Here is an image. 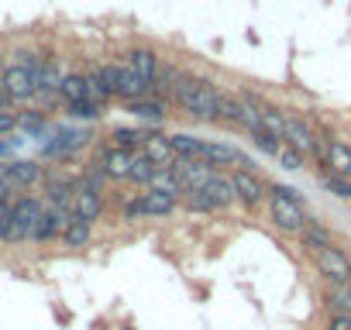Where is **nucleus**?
<instances>
[{"mask_svg":"<svg viewBox=\"0 0 351 330\" xmlns=\"http://www.w3.org/2000/svg\"><path fill=\"white\" fill-rule=\"evenodd\" d=\"M148 190H155V193H169V196H180V200H183V190H180V183H176L172 169H155Z\"/></svg>","mask_w":351,"mask_h":330,"instance_id":"obj_29","label":"nucleus"},{"mask_svg":"<svg viewBox=\"0 0 351 330\" xmlns=\"http://www.w3.org/2000/svg\"><path fill=\"white\" fill-rule=\"evenodd\" d=\"M18 131V110H0V138Z\"/></svg>","mask_w":351,"mask_h":330,"instance_id":"obj_37","label":"nucleus"},{"mask_svg":"<svg viewBox=\"0 0 351 330\" xmlns=\"http://www.w3.org/2000/svg\"><path fill=\"white\" fill-rule=\"evenodd\" d=\"M121 220L124 224H134V220H145V207H141V193L128 196L124 207H121Z\"/></svg>","mask_w":351,"mask_h":330,"instance_id":"obj_33","label":"nucleus"},{"mask_svg":"<svg viewBox=\"0 0 351 330\" xmlns=\"http://www.w3.org/2000/svg\"><path fill=\"white\" fill-rule=\"evenodd\" d=\"M0 110H11V97H8L4 83H0Z\"/></svg>","mask_w":351,"mask_h":330,"instance_id":"obj_39","label":"nucleus"},{"mask_svg":"<svg viewBox=\"0 0 351 330\" xmlns=\"http://www.w3.org/2000/svg\"><path fill=\"white\" fill-rule=\"evenodd\" d=\"M282 127H286V110H279L272 103H262V131L282 141Z\"/></svg>","mask_w":351,"mask_h":330,"instance_id":"obj_27","label":"nucleus"},{"mask_svg":"<svg viewBox=\"0 0 351 330\" xmlns=\"http://www.w3.org/2000/svg\"><path fill=\"white\" fill-rule=\"evenodd\" d=\"M8 234H11V200L0 203V244H8Z\"/></svg>","mask_w":351,"mask_h":330,"instance_id":"obj_36","label":"nucleus"},{"mask_svg":"<svg viewBox=\"0 0 351 330\" xmlns=\"http://www.w3.org/2000/svg\"><path fill=\"white\" fill-rule=\"evenodd\" d=\"M145 138H148V127H114L110 131V144H117L124 151H141Z\"/></svg>","mask_w":351,"mask_h":330,"instance_id":"obj_24","label":"nucleus"},{"mask_svg":"<svg viewBox=\"0 0 351 330\" xmlns=\"http://www.w3.org/2000/svg\"><path fill=\"white\" fill-rule=\"evenodd\" d=\"M42 214H45V200L38 193H18L11 200V234H8V244L18 248V244L35 241Z\"/></svg>","mask_w":351,"mask_h":330,"instance_id":"obj_3","label":"nucleus"},{"mask_svg":"<svg viewBox=\"0 0 351 330\" xmlns=\"http://www.w3.org/2000/svg\"><path fill=\"white\" fill-rule=\"evenodd\" d=\"M282 144H289V148H296L303 158H317L320 162V148H324V141L317 138V131L300 117V114H289L286 110V127H282Z\"/></svg>","mask_w":351,"mask_h":330,"instance_id":"obj_4","label":"nucleus"},{"mask_svg":"<svg viewBox=\"0 0 351 330\" xmlns=\"http://www.w3.org/2000/svg\"><path fill=\"white\" fill-rule=\"evenodd\" d=\"M169 144H172L176 158H200V151H204V138H197V134H190V131L169 134Z\"/></svg>","mask_w":351,"mask_h":330,"instance_id":"obj_22","label":"nucleus"},{"mask_svg":"<svg viewBox=\"0 0 351 330\" xmlns=\"http://www.w3.org/2000/svg\"><path fill=\"white\" fill-rule=\"evenodd\" d=\"M320 186H324L330 196H337V200H351V179H344V176L320 173Z\"/></svg>","mask_w":351,"mask_h":330,"instance_id":"obj_31","label":"nucleus"},{"mask_svg":"<svg viewBox=\"0 0 351 330\" xmlns=\"http://www.w3.org/2000/svg\"><path fill=\"white\" fill-rule=\"evenodd\" d=\"M214 173H217V169H210V165L200 162V158H176V162H172V176H176V183H180L183 196H186V193H200V190L210 183Z\"/></svg>","mask_w":351,"mask_h":330,"instance_id":"obj_8","label":"nucleus"},{"mask_svg":"<svg viewBox=\"0 0 351 330\" xmlns=\"http://www.w3.org/2000/svg\"><path fill=\"white\" fill-rule=\"evenodd\" d=\"M241 110H245V100H241V97L224 93V97H221V110H217V124L241 127Z\"/></svg>","mask_w":351,"mask_h":330,"instance_id":"obj_26","label":"nucleus"},{"mask_svg":"<svg viewBox=\"0 0 351 330\" xmlns=\"http://www.w3.org/2000/svg\"><path fill=\"white\" fill-rule=\"evenodd\" d=\"M18 127L28 131V134H38L45 127V114L42 110H28V114H18Z\"/></svg>","mask_w":351,"mask_h":330,"instance_id":"obj_34","label":"nucleus"},{"mask_svg":"<svg viewBox=\"0 0 351 330\" xmlns=\"http://www.w3.org/2000/svg\"><path fill=\"white\" fill-rule=\"evenodd\" d=\"M66 248H73V251H80V248H90L93 244V224H86V220H69L66 224V231H62V238H59Z\"/></svg>","mask_w":351,"mask_h":330,"instance_id":"obj_21","label":"nucleus"},{"mask_svg":"<svg viewBox=\"0 0 351 330\" xmlns=\"http://www.w3.org/2000/svg\"><path fill=\"white\" fill-rule=\"evenodd\" d=\"M0 83H4L11 103H25V100L38 97V83H35V76H32L21 62H8V66H4V76H0Z\"/></svg>","mask_w":351,"mask_h":330,"instance_id":"obj_10","label":"nucleus"},{"mask_svg":"<svg viewBox=\"0 0 351 330\" xmlns=\"http://www.w3.org/2000/svg\"><path fill=\"white\" fill-rule=\"evenodd\" d=\"M56 93H59L62 103H80V100H86V73H62Z\"/></svg>","mask_w":351,"mask_h":330,"instance_id":"obj_20","label":"nucleus"},{"mask_svg":"<svg viewBox=\"0 0 351 330\" xmlns=\"http://www.w3.org/2000/svg\"><path fill=\"white\" fill-rule=\"evenodd\" d=\"M145 97H152V83L141 79L124 59H117V100L134 103V100H145Z\"/></svg>","mask_w":351,"mask_h":330,"instance_id":"obj_13","label":"nucleus"},{"mask_svg":"<svg viewBox=\"0 0 351 330\" xmlns=\"http://www.w3.org/2000/svg\"><path fill=\"white\" fill-rule=\"evenodd\" d=\"M200 193L214 203V210H217V214H224V210H231V207L238 203V200H234V186H231V176H228V173H214V176H210V183H207Z\"/></svg>","mask_w":351,"mask_h":330,"instance_id":"obj_14","label":"nucleus"},{"mask_svg":"<svg viewBox=\"0 0 351 330\" xmlns=\"http://www.w3.org/2000/svg\"><path fill=\"white\" fill-rule=\"evenodd\" d=\"M141 207H145V220H148V217H169V214L180 210V196L145 190V193H141Z\"/></svg>","mask_w":351,"mask_h":330,"instance_id":"obj_18","label":"nucleus"},{"mask_svg":"<svg viewBox=\"0 0 351 330\" xmlns=\"http://www.w3.org/2000/svg\"><path fill=\"white\" fill-rule=\"evenodd\" d=\"M104 186H93L86 179H76L73 186V200H69V210L76 220H86V224H97L104 217Z\"/></svg>","mask_w":351,"mask_h":330,"instance_id":"obj_5","label":"nucleus"},{"mask_svg":"<svg viewBox=\"0 0 351 330\" xmlns=\"http://www.w3.org/2000/svg\"><path fill=\"white\" fill-rule=\"evenodd\" d=\"M324 299H327L330 316H334V313H351V282H348V285H330Z\"/></svg>","mask_w":351,"mask_h":330,"instance_id":"obj_28","label":"nucleus"},{"mask_svg":"<svg viewBox=\"0 0 351 330\" xmlns=\"http://www.w3.org/2000/svg\"><path fill=\"white\" fill-rule=\"evenodd\" d=\"M66 114L73 117V120H100L104 117V107L100 103H93V100H80V103H66Z\"/></svg>","mask_w":351,"mask_h":330,"instance_id":"obj_30","label":"nucleus"},{"mask_svg":"<svg viewBox=\"0 0 351 330\" xmlns=\"http://www.w3.org/2000/svg\"><path fill=\"white\" fill-rule=\"evenodd\" d=\"M141 151L155 162V169H172V162H176V151H172V144H169V138L162 131H148Z\"/></svg>","mask_w":351,"mask_h":330,"instance_id":"obj_15","label":"nucleus"},{"mask_svg":"<svg viewBox=\"0 0 351 330\" xmlns=\"http://www.w3.org/2000/svg\"><path fill=\"white\" fill-rule=\"evenodd\" d=\"M300 238V244L306 248V251H320V248H330L334 244V234H330V227L327 224H320V220H306V227L296 234Z\"/></svg>","mask_w":351,"mask_h":330,"instance_id":"obj_19","label":"nucleus"},{"mask_svg":"<svg viewBox=\"0 0 351 330\" xmlns=\"http://www.w3.org/2000/svg\"><path fill=\"white\" fill-rule=\"evenodd\" d=\"M124 62H128L141 79H148V83H155V76H158V69H162V62H158V55H155L152 49H131V52L124 55Z\"/></svg>","mask_w":351,"mask_h":330,"instance_id":"obj_16","label":"nucleus"},{"mask_svg":"<svg viewBox=\"0 0 351 330\" xmlns=\"http://www.w3.org/2000/svg\"><path fill=\"white\" fill-rule=\"evenodd\" d=\"M221 97H224V93L217 90L214 79L180 73V79H176V97H172V103L180 107L186 117H193V120H214V124H217Z\"/></svg>","mask_w":351,"mask_h":330,"instance_id":"obj_1","label":"nucleus"},{"mask_svg":"<svg viewBox=\"0 0 351 330\" xmlns=\"http://www.w3.org/2000/svg\"><path fill=\"white\" fill-rule=\"evenodd\" d=\"M152 176H155V162H152L145 151H134V155H131V173H128V183H134V186H145V190H148Z\"/></svg>","mask_w":351,"mask_h":330,"instance_id":"obj_25","label":"nucleus"},{"mask_svg":"<svg viewBox=\"0 0 351 330\" xmlns=\"http://www.w3.org/2000/svg\"><path fill=\"white\" fill-rule=\"evenodd\" d=\"M313 265H317V272H320L330 285H348V282H351V255L341 251L337 244L320 248V251L313 255Z\"/></svg>","mask_w":351,"mask_h":330,"instance_id":"obj_6","label":"nucleus"},{"mask_svg":"<svg viewBox=\"0 0 351 330\" xmlns=\"http://www.w3.org/2000/svg\"><path fill=\"white\" fill-rule=\"evenodd\" d=\"M124 110L131 114V117H138V120H148V124H162L165 120V114H169V103L165 100H152V97H145V100H134V103H124Z\"/></svg>","mask_w":351,"mask_h":330,"instance_id":"obj_17","label":"nucleus"},{"mask_svg":"<svg viewBox=\"0 0 351 330\" xmlns=\"http://www.w3.org/2000/svg\"><path fill=\"white\" fill-rule=\"evenodd\" d=\"M231 186H234V200H238L245 210H258V207L269 200V186L262 183L258 173L234 169V173H231Z\"/></svg>","mask_w":351,"mask_h":330,"instance_id":"obj_7","label":"nucleus"},{"mask_svg":"<svg viewBox=\"0 0 351 330\" xmlns=\"http://www.w3.org/2000/svg\"><path fill=\"white\" fill-rule=\"evenodd\" d=\"M59 79H62L59 59H56V55H42V66H38V93H56V90H59Z\"/></svg>","mask_w":351,"mask_h":330,"instance_id":"obj_23","label":"nucleus"},{"mask_svg":"<svg viewBox=\"0 0 351 330\" xmlns=\"http://www.w3.org/2000/svg\"><path fill=\"white\" fill-rule=\"evenodd\" d=\"M276 162H279V169H286V173H300L303 165H306V158H303L296 148H289V144H279V151H276Z\"/></svg>","mask_w":351,"mask_h":330,"instance_id":"obj_32","label":"nucleus"},{"mask_svg":"<svg viewBox=\"0 0 351 330\" xmlns=\"http://www.w3.org/2000/svg\"><path fill=\"white\" fill-rule=\"evenodd\" d=\"M252 144H255L262 155L276 158V151H279V144H282V141H279V138H272V134H265V131H255V134H252Z\"/></svg>","mask_w":351,"mask_h":330,"instance_id":"obj_35","label":"nucleus"},{"mask_svg":"<svg viewBox=\"0 0 351 330\" xmlns=\"http://www.w3.org/2000/svg\"><path fill=\"white\" fill-rule=\"evenodd\" d=\"M265 207H269V220H272V227H279L282 234H300V231L306 227V220H310L300 190L282 186V183H272V186H269V200H265Z\"/></svg>","mask_w":351,"mask_h":330,"instance_id":"obj_2","label":"nucleus"},{"mask_svg":"<svg viewBox=\"0 0 351 330\" xmlns=\"http://www.w3.org/2000/svg\"><path fill=\"white\" fill-rule=\"evenodd\" d=\"M0 179H4L14 193H25V190H32L42 179V165L38 162H28V158L4 162V165H0Z\"/></svg>","mask_w":351,"mask_h":330,"instance_id":"obj_11","label":"nucleus"},{"mask_svg":"<svg viewBox=\"0 0 351 330\" xmlns=\"http://www.w3.org/2000/svg\"><path fill=\"white\" fill-rule=\"evenodd\" d=\"M320 141H324V148H320V169L351 179V144H344L341 138H320Z\"/></svg>","mask_w":351,"mask_h":330,"instance_id":"obj_12","label":"nucleus"},{"mask_svg":"<svg viewBox=\"0 0 351 330\" xmlns=\"http://www.w3.org/2000/svg\"><path fill=\"white\" fill-rule=\"evenodd\" d=\"M131 155L134 151H124L117 144H100L97 151V165H100V173L107 183H128V173H131Z\"/></svg>","mask_w":351,"mask_h":330,"instance_id":"obj_9","label":"nucleus"},{"mask_svg":"<svg viewBox=\"0 0 351 330\" xmlns=\"http://www.w3.org/2000/svg\"><path fill=\"white\" fill-rule=\"evenodd\" d=\"M327 330H351V313H334L327 320Z\"/></svg>","mask_w":351,"mask_h":330,"instance_id":"obj_38","label":"nucleus"}]
</instances>
